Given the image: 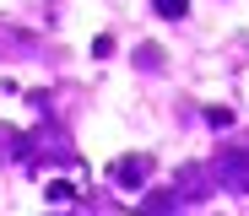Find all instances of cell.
Wrapping results in <instances>:
<instances>
[{"mask_svg":"<svg viewBox=\"0 0 249 216\" xmlns=\"http://www.w3.org/2000/svg\"><path fill=\"white\" fill-rule=\"evenodd\" d=\"M146 173H152V157L141 151V157H124V162H114V184L119 189H136V184H146Z\"/></svg>","mask_w":249,"mask_h":216,"instance_id":"obj_1","label":"cell"},{"mask_svg":"<svg viewBox=\"0 0 249 216\" xmlns=\"http://www.w3.org/2000/svg\"><path fill=\"white\" fill-rule=\"evenodd\" d=\"M152 11H157V17H174V22H179V17L190 11V0H152Z\"/></svg>","mask_w":249,"mask_h":216,"instance_id":"obj_2","label":"cell"},{"mask_svg":"<svg viewBox=\"0 0 249 216\" xmlns=\"http://www.w3.org/2000/svg\"><path fill=\"white\" fill-rule=\"evenodd\" d=\"M206 124H212V130H228L233 114H228V108H206Z\"/></svg>","mask_w":249,"mask_h":216,"instance_id":"obj_3","label":"cell"}]
</instances>
